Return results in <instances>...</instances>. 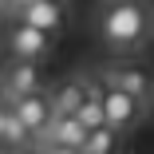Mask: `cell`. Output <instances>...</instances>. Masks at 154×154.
Wrapping results in <instances>:
<instances>
[{
	"mask_svg": "<svg viewBox=\"0 0 154 154\" xmlns=\"http://www.w3.org/2000/svg\"><path fill=\"white\" fill-rule=\"evenodd\" d=\"M142 36H146L142 0H111L103 12V40L111 48H134Z\"/></svg>",
	"mask_w": 154,
	"mask_h": 154,
	"instance_id": "1",
	"label": "cell"
},
{
	"mask_svg": "<svg viewBox=\"0 0 154 154\" xmlns=\"http://www.w3.org/2000/svg\"><path fill=\"white\" fill-rule=\"evenodd\" d=\"M99 103H103V122L115 127V131L134 127V119L142 111V99L131 95V91H119V87H103L99 91Z\"/></svg>",
	"mask_w": 154,
	"mask_h": 154,
	"instance_id": "2",
	"label": "cell"
},
{
	"mask_svg": "<svg viewBox=\"0 0 154 154\" xmlns=\"http://www.w3.org/2000/svg\"><path fill=\"white\" fill-rule=\"evenodd\" d=\"M8 48L16 51V59H40L48 48H51V32L28 24V20H16L8 28Z\"/></svg>",
	"mask_w": 154,
	"mask_h": 154,
	"instance_id": "3",
	"label": "cell"
},
{
	"mask_svg": "<svg viewBox=\"0 0 154 154\" xmlns=\"http://www.w3.org/2000/svg\"><path fill=\"white\" fill-rule=\"evenodd\" d=\"M44 142H51V146H59V150H79L83 146V134H87V127L75 119V115H51L44 127L36 131Z\"/></svg>",
	"mask_w": 154,
	"mask_h": 154,
	"instance_id": "4",
	"label": "cell"
},
{
	"mask_svg": "<svg viewBox=\"0 0 154 154\" xmlns=\"http://www.w3.org/2000/svg\"><path fill=\"white\" fill-rule=\"evenodd\" d=\"M12 115L28 127V134H36L51 119V103H48L44 91H24V95H16V103H12Z\"/></svg>",
	"mask_w": 154,
	"mask_h": 154,
	"instance_id": "5",
	"label": "cell"
},
{
	"mask_svg": "<svg viewBox=\"0 0 154 154\" xmlns=\"http://www.w3.org/2000/svg\"><path fill=\"white\" fill-rule=\"evenodd\" d=\"M16 12H20V20L44 28V32H59V28L67 24L63 0H32V4H24V8H16Z\"/></svg>",
	"mask_w": 154,
	"mask_h": 154,
	"instance_id": "6",
	"label": "cell"
},
{
	"mask_svg": "<svg viewBox=\"0 0 154 154\" xmlns=\"http://www.w3.org/2000/svg\"><path fill=\"white\" fill-rule=\"evenodd\" d=\"M44 87V71L36 59H16V63L8 67L4 75V91H12V95H24V91H40Z\"/></svg>",
	"mask_w": 154,
	"mask_h": 154,
	"instance_id": "7",
	"label": "cell"
},
{
	"mask_svg": "<svg viewBox=\"0 0 154 154\" xmlns=\"http://www.w3.org/2000/svg\"><path fill=\"white\" fill-rule=\"evenodd\" d=\"M103 87H119V91H131V95L146 99L150 79L142 67H111V71H103Z\"/></svg>",
	"mask_w": 154,
	"mask_h": 154,
	"instance_id": "8",
	"label": "cell"
},
{
	"mask_svg": "<svg viewBox=\"0 0 154 154\" xmlns=\"http://www.w3.org/2000/svg\"><path fill=\"white\" fill-rule=\"evenodd\" d=\"M83 95H87V83L83 79H71V83H59L51 95H48V103H51V115H75V107L83 103Z\"/></svg>",
	"mask_w": 154,
	"mask_h": 154,
	"instance_id": "9",
	"label": "cell"
},
{
	"mask_svg": "<svg viewBox=\"0 0 154 154\" xmlns=\"http://www.w3.org/2000/svg\"><path fill=\"white\" fill-rule=\"evenodd\" d=\"M115 142H119V131L115 127H107V122H99V127H91L87 134H83V154H107V150H115Z\"/></svg>",
	"mask_w": 154,
	"mask_h": 154,
	"instance_id": "10",
	"label": "cell"
},
{
	"mask_svg": "<svg viewBox=\"0 0 154 154\" xmlns=\"http://www.w3.org/2000/svg\"><path fill=\"white\" fill-rule=\"evenodd\" d=\"M0 142H8V146H20V142H28V127L8 111L4 115V122H0Z\"/></svg>",
	"mask_w": 154,
	"mask_h": 154,
	"instance_id": "11",
	"label": "cell"
},
{
	"mask_svg": "<svg viewBox=\"0 0 154 154\" xmlns=\"http://www.w3.org/2000/svg\"><path fill=\"white\" fill-rule=\"evenodd\" d=\"M24 4H32V0H8V8H24Z\"/></svg>",
	"mask_w": 154,
	"mask_h": 154,
	"instance_id": "12",
	"label": "cell"
},
{
	"mask_svg": "<svg viewBox=\"0 0 154 154\" xmlns=\"http://www.w3.org/2000/svg\"><path fill=\"white\" fill-rule=\"evenodd\" d=\"M4 115H8V111H4V107H0V122H4Z\"/></svg>",
	"mask_w": 154,
	"mask_h": 154,
	"instance_id": "13",
	"label": "cell"
}]
</instances>
